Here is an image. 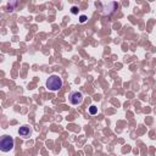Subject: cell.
I'll return each mask as SVG.
<instances>
[{"instance_id": "3957f363", "label": "cell", "mask_w": 156, "mask_h": 156, "mask_svg": "<svg viewBox=\"0 0 156 156\" xmlns=\"http://www.w3.org/2000/svg\"><path fill=\"white\" fill-rule=\"evenodd\" d=\"M70 102L72 104V105H78V104H81L83 101V94L81 91H72L70 97Z\"/></svg>"}, {"instance_id": "7a4b0ae2", "label": "cell", "mask_w": 156, "mask_h": 156, "mask_svg": "<svg viewBox=\"0 0 156 156\" xmlns=\"http://www.w3.org/2000/svg\"><path fill=\"white\" fill-rule=\"evenodd\" d=\"M14 145H15V141H14L12 137L4 136L1 138V141H0V149H1V151H4V152H7V151L14 149Z\"/></svg>"}, {"instance_id": "277c9868", "label": "cell", "mask_w": 156, "mask_h": 156, "mask_svg": "<svg viewBox=\"0 0 156 156\" xmlns=\"http://www.w3.org/2000/svg\"><path fill=\"white\" fill-rule=\"evenodd\" d=\"M30 129H29V127H27V126H22V127H20V129H18V134L21 137H23V138H28L29 136H30Z\"/></svg>"}, {"instance_id": "6da1fadb", "label": "cell", "mask_w": 156, "mask_h": 156, "mask_svg": "<svg viewBox=\"0 0 156 156\" xmlns=\"http://www.w3.org/2000/svg\"><path fill=\"white\" fill-rule=\"evenodd\" d=\"M46 88L51 91H56L62 88V79L57 75H51L46 81Z\"/></svg>"}, {"instance_id": "52a82bcc", "label": "cell", "mask_w": 156, "mask_h": 156, "mask_svg": "<svg viewBox=\"0 0 156 156\" xmlns=\"http://www.w3.org/2000/svg\"><path fill=\"white\" fill-rule=\"evenodd\" d=\"M71 12L73 14V15H77V14H78V7H77V6H73V7L71 9Z\"/></svg>"}, {"instance_id": "8992f818", "label": "cell", "mask_w": 156, "mask_h": 156, "mask_svg": "<svg viewBox=\"0 0 156 156\" xmlns=\"http://www.w3.org/2000/svg\"><path fill=\"white\" fill-rule=\"evenodd\" d=\"M87 20H88V17H87L86 15H82V16L79 17V22H81V23H84Z\"/></svg>"}, {"instance_id": "5b68a950", "label": "cell", "mask_w": 156, "mask_h": 156, "mask_svg": "<svg viewBox=\"0 0 156 156\" xmlns=\"http://www.w3.org/2000/svg\"><path fill=\"white\" fill-rule=\"evenodd\" d=\"M97 112H98V107H97V106L91 105V106L89 107V113H90V115H95Z\"/></svg>"}]
</instances>
